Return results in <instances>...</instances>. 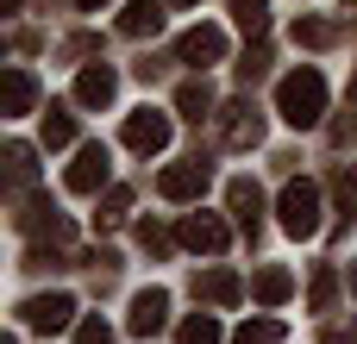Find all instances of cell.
Here are the masks:
<instances>
[{
	"mask_svg": "<svg viewBox=\"0 0 357 344\" xmlns=\"http://www.w3.org/2000/svg\"><path fill=\"white\" fill-rule=\"evenodd\" d=\"M276 107H282L289 125H320V113H326V75H320V69H295V75H282Z\"/></svg>",
	"mask_w": 357,
	"mask_h": 344,
	"instance_id": "cell-1",
	"label": "cell"
},
{
	"mask_svg": "<svg viewBox=\"0 0 357 344\" xmlns=\"http://www.w3.org/2000/svg\"><path fill=\"white\" fill-rule=\"evenodd\" d=\"M276 213H282V232L289 238H314L320 232V188L314 182H289L282 201H276Z\"/></svg>",
	"mask_w": 357,
	"mask_h": 344,
	"instance_id": "cell-2",
	"label": "cell"
},
{
	"mask_svg": "<svg viewBox=\"0 0 357 344\" xmlns=\"http://www.w3.org/2000/svg\"><path fill=\"white\" fill-rule=\"evenodd\" d=\"M163 144H169V113H157V107H138V113L126 119V150L151 157V150H163Z\"/></svg>",
	"mask_w": 357,
	"mask_h": 344,
	"instance_id": "cell-3",
	"label": "cell"
},
{
	"mask_svg": "<svg viewBox=\"0 0 357 344\" xmlns=\"http://www.w3.org/2000/svg\"><path fill=\"white\" fill-rule=\"evenodd\" d=\"M220 138H226V150H251V144L264 138V119H257V107H251V100H232V107L220 113Z\"/></svg>",
	"mask_w": 357,
	"mask_h": 344,
	"instance_id": "cell-4",
	"label": "cell"
},
{
	"mask_svg": "<svg viewBox=\"0 0 357 344\" xmlns=\"http://www.w3.org/2000/svg\"><path fill=\"white\" fill-rule=\"evenodd\" d=\"M19 320H25L31 332H63V326L75 320V301H69V295H31V301L19 307Z\"/></svg>",
	"mask_w": 357,
	"mask_h": 344,
	"instance_id": "cell-5",
	"label": "cell"
},
{
	"mask_svg": "<svg viewBox=\"0 0 357 344\" xmlns=\"http://www.w3.org/2000/svg\"><path fill=\"white\" fill-rule=\"evenodd\" d=\"M107 188V144H82L69 163V194H94Z\"/></svg>",
	"mask_w": 357,
	"mask_h": 344,
	"instance_id": "cell-6",
	"label": "cell"
},
{
	"mask_svg": "<svg viewBox=\"0 0 357 344\" xmlns=\"http://www.w3.org/2000/svg\"><path fill=\"white\" fill-rule=\"evenodd\" d=\"M207 182H213V169L195 157V163H176V169H163V182H157V188H163L169 201H201V194H207Z\"/></svg>",
	"mask_w": 357,
	"mask_h": 344,
	"instance_id": "cell-7",
	"label": "cell"
},
{
	"mask_svg": "<svg viewBox=\"0 0 357 344\" xmlns=\"http://www.w3.org/2000/svg\"><path fill=\"white\" fill-rule=\"evenodd\" d=\"M182 63H195V69H207V63H220L226 56V31L220 25H195V31H182Z\"/></svg>",
	"mask_w": 357,
	"mask_h": 344,
	"instance_id": "cell-8",
	"label": "cell"
},
{
	"mask_svg": "<svg viewBox=\"0 0 357 344\" xmlns=\"http://www.w3.org/2000/svg\"><path fill=\"white\" fill-rule=\"evenodd\" d=\"M226 238H232V232H226L220 213H188V219H182V244H188V251H226Z\"/></svg>",
	"mask_w": 357,
	"mask_h": 344,
	"instance_id": "cell-9",
	"label": "cell"
},
{
	"mask_svg": "<svg viewBox=\"0 0 357 344\" xmlns=\"http://www.w3.org/2000/svg\"><path fill=\"white\" fill-rule=\"evenodd\" d=\"M113 94H119V75H113L107 63H88V69L75 75V100H82V107H107Z\"/></svg>",
	"mask_w": 357,
	"mask_h": 344,
	"instance_id": "cell-10",
	"label": "cell"
},
{
	"mask_svg": "<svg viewBox=\"0 0 357 344\" xmlns=\"http://www.w3.org/2000/svg\"><path fill=\"white\" fill-rule=\"evenodd\" d=\"M163 320H169V295H163V288H144V295L132 301V332L151 338V332H163Z\"/></svg>",
	"mask_w": 357,
	"mask_h": 344,
	"instance_id": "cell-11",
	"label": "cell"
},
{
	"mask_svg": "<svg viewBox=\"0 0 357 344\" xmlns=\"http://www.w3.org/2000/svg\"><path fill=\"white\" fill-rule=\"evenodd\" d=\"M226 201H232V219H238L245 232H257V226H264V194H257V182H245V175H238V182L226 188Z\"/></svg>",
	"mask_w": 357,
	"mask_h": 344,
	"instance_id": "cell-12",
	"label": "cell"
},
{
	"mask_svg": "<svg viewBox=\"0 0 357 344\" xmlns=\"http://www.w3.org/2000/svg\"><path fill=\"white\" fill-rule=\"evenodd\" d=\"M251 295H257L264 307H282V301L295 295V276H289V269H257V282H251Z\"/></svg>",
	"mask_w": 357,
	"mask_h": 344,
	"instance_id": "cell-13",
	"label": "cell"
},
{
	"mask_svg": "<svg viewBox=\"0 0 357 344\" xmlns=\"http://www.w3.org/2000/svg\"><path fill=\"white\" fill-rule=\"evenodd\" d=\"M157 25H163V0H132L126 19H119L126 38H144V31H157Z\"/></svg>",
	"mask_w": 357,
	"mask_h": 344,
	"instance_id": "cell-14",
	"label": "cell"
},
{
	"mask_svg": "<svg viewBox=\"0 0 357 344\" xmlns=\"http://www.w3.org/2000/svg\"><path fill=\"white\" fill-rule=\"evenodd\" d=\"M195 295H207L213 307H232L245 288H238V276H232V269H213V276H201V282H195Z\"/></svg>",
	"mask_w": 357,
	"mask_h": 344,
	"instance_id": "cell-15",
	"label": "cell"
},
{
	"mask_svg": "<svg viewBox=\"0 0 357 344\" xmlns=\"http://www.w3.org/2000/svg\"><path fill=\"white\" fill-rule=\"evenodd\" d=\"M232 344H282V320H245Z\"/></svg>",
	"mask_w": 357,
	"mask_h": 344,
	"instance_id": "cell-16",
	"label": "cell"
},
{
	"mask_svg": "<svg viewBox=\"0 0 357 344\" xmlns=\"http://www.w3.org/2000/svg\"><path fill=\"white\" fill-rule=\"evenodd\" d=\"M31 94H38L31 75L25 69H6V113H31Z\"/></svg>",
	"mask_w": 357,
	"mask_h": 344,
	"instance_id": "cell-17",
	"label": "cell"
},
{
	"mask_svg": "<svg viewBox=\"0 0 357 344\" xmlns=\"http://www.w3.org/2000/svg\"><path fill=\"white\" fill-rule=\"evenodd\" d=\"M176 107H182L188 119H207V113H213V88H207V81H188V88L176 94Z\"/></svg>",
	"mask_w": 357,
	"mask_h": 344,
	"instance_id": "cell-18",
	"label": "cell"
},
{
	"mask_svg": "<svg viewBox=\"0 0 357 344\" xmlns=\"http://www.w3.org/2000/svg\"><path fill=\"white\" fill-rule=\"evenodd\" d=\"M69 138H75V119H69L63 107H50V113H44V144H50V150H63Z\"/></svg>",
	"mask_w": 357,
	"mask_h": 344,
	"instance_id": "cell-19",
	"label": "cell"
},
{
	"mask_svg": "<svg viewBox=\"0 0 357 344\" xmlns=\"http://www.w3.org/2000/svg\"><path fill=\"white\" fill-rule=\"evenodd\" d=\"M126 207H132V188H113V194L100 201V213H94V226H100V232H113V226L126 219Z\"/></svg>",
	"mask_w": 357,
	"mask_h": 344,
	"instance_id": "cell-20",
	"label": "cell"
},
{
	"mask_svg": "<svg viewBox=\"0 0 357 344\" xmlns=\"http://www.w3.org/2000/svg\"><path fill=\"white\" fill-rule=\"evenodd\" d=\"M176 344H220V326H213V313H195V320L176 332Z\"/></svg>",
	"mask_w": 357,
	"mask_h": 344,
	"instance_id": "cell-21",
	"label": "cell"
},
{
	"mask_svg": "<svg viewBox=\"0 0 357 344\" xmlns=\"http://www.w3.org/2000/svg\"><path fill=\"white\" fill-rule=\"evenodd\" d=\"M232 19H238L245 31H264V25H270V0H232Z\"/></svg>",
	"mask_w": 357,
	"mask_h": 344,
	"instance_id": "cell-22",
	"label": "cell"
},
{
	"mask_svg": "<svg viewBox=\"0 0 357 344\" xmlns=\"http://www.w3.org/2000/svg\"><path fill=\"white\" fill-rule=\"evenodd\" d=\"M333 295H339V282H333V269H320V276H314V288H307V307H314V313H326V307H333Z\"/></svg>",
	"mask_w": 357,
	"mask_h": 344,
	"instance_id": "cell-23",
	"label": "cell"
},
{
	"mask_svg": "<svg viewBox=\"0 0 357 344\" xmlns=\"http://www.w3.org/2000/svg\"><path fill=\"white\" fill-rule=\"evenodd\" d=\"M295 44H314V50H320V44H333V25H326V19H301V25H295Z\"/></svg>",
	"mask_w": 357,
	"mask_h": 344,
	"instance_id": "cell-24",
	"label": "cell"
},
{
	"mask_svg": "<svg viewBox=\"0 0 357 344\" xmlns=\"http://www.w3.org/2000/svg\"><path fill=\"white\" fill-rule=\"evenodd\" d=\"M75 344H113V326H107L100 313H88V320H82V332H75Z\"/></svg>",
	"mask_w": 357,
	"mask_h": 344,
	"instance_id": "cell-25",
	"label": "cell"
},
{
	"mask_svg": "<svg viewBox=\"0 0 357 344\" xmlns=\"http://www.w3.org/2000/svg\"><path fill=\"white\" fill-rule=\"evenodd\" d=\"M6 163H13V182H31V175H38V163H31V144H13V150H6Z\"/></svg>",
	"mask_w": 357,
	"mask_h": 344,
	"instance_id": "cell-26",
	"label": "cell"
},
{
	"mask_svg": "<svg viewBox=\"0 0 357 344\" xmlns=\"http://www.w3.org/2000/svg\"><path fill=\"white\" fill-rule=\"evenodd\" d=\"M320 344H357V320H339V326H326V338Z\"/></svg>",
	"mask_w": 357,
	"mask_h": 344,
	"instance_id": "cell-27",
	"label": "cell"
},
{
	"mask_svg": "<svg viewBox=\"0 0 357 344\" xmlns=\"http://www.w3.org/2000/svg\"><path fill=\"white\" fill-rule=\"evenodd\" d=\"M75 6H82V13H100V6H107V0H75Z\"/></svg>",
	"mask_w": 357,
	"mask_h": 344,
	"instance_id": "cell-28",
	"label": "cell"
},
{
	"mask_svg": "<svg viewBox=\"0 0 357 344\" xmlns=\"http://www.w3.org/2000/svg\"><path fill=\"white\" fill-rule=\"evenodd\" d=\"M169 6H195V0H169Z\"/></svg>",
	"mask_w": 357,
	"mask_h": 344,
	"instance_id": "cell-29",
	"label": "cell"
},
{
	"mask_svg": "<svg viewBox=\"0 0 357 344\" xmlns=\"http://www.w3.org/2000/svg\"><path fill=\"white\" fill-rule=\"evenodd\" d=\"M351 288H357V263H351Z\"/></svg>",
	"mask_w": 357,
	"mask_h": 344,
	"instance_id": "cell-30",
	"label": "cell"
},
{
	"mask_svg": "<svg viewBox=\"0 0 357 344\" xmlns=\"http://www.w3.org/2000/svg\"><path fill=\"white\" fill-rule=\"evenodd\" d=\"M351 100H357V75H351Z\"/></svg>",
	"mask_w": 357,
	"mask_h": 344,
	"instance_id": "cell-31",
	"label": "cell"
}]
</instances>
